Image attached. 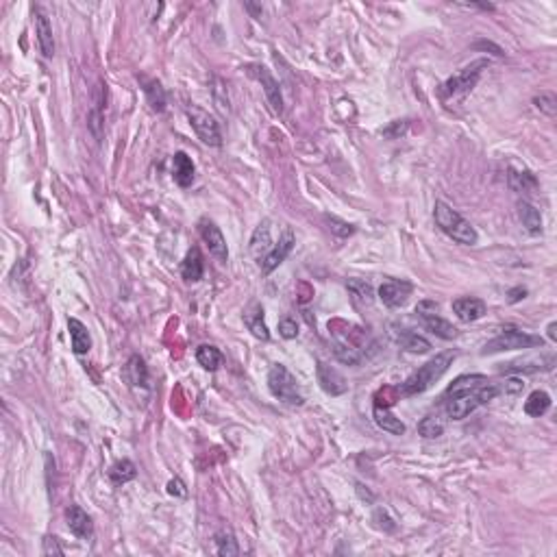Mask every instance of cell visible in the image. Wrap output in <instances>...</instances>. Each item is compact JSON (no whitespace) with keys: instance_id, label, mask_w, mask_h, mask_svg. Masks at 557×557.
Instances as JSON below:
<instances>
[{"instance_id":"cell-38","label":"cell","mask_w":557,"mask_h":557,"mask_svg":"<svg viewBox=\"0 0 557 557\" xmlns=\"http://www.w3.org/2000/svg\"><path fill=\"white\" fill-rule=\"evenodd\" d=\"M103 107H105V103H103V94H101V98H98V101H96V105H94L89 118H87L89 128H92V133H94L96 138H101V128H103Z\"/></svg>"},{"instance_id":"cell-36","label":"cell","mask_w":557,"mask_h":557,"mask_svg":"<svg viewBox=\"0 0 557 557\" xmlns=\"http://www.w3.org/2000/svg\"><path fill=\"white\" fill-rule=\"evenodd\" d=\"M534 105L536 109H540L544 116L553 118L557 114V96L553 92H540L538 96H534Z\"/></svg>"},{"instance_id":"cell-18","label":"cell","mask_w":557,"mask_h":557,"mask_svg":"<svg viewBox=\"0 0 557 557\" xmlns=\"http://www.w3.org/2000/svg\"><path fill=\"white\" fill-rule=\"evenodd\" d=\"M244 324L248 326V331L257 338V340H270V331L266 326V320H264V307L259 303H253L246 311H244Z\"/></svg>"},{"instance_id":"cell-31","label":"cell","mask_w":557,"mask_h":557,"mask_svg":"<svg viewBox=\"0 0 557 557\" xmlns=\"http://www.w3.org/2000/svg\"><path fill=\"white\" fill-rule=\"evenodd\" d=\"M196 362H199L205 370L214 373L222 364V353L211 344H203V346H199V351H196Z\"/></svg>"},{"instance_id":"cell-30","label":"cell","mask_w":557,"mask_h":557,"mask_svg":"<svg viewBox=\"0 0 557 557\" xmlns=\"http://www.w3.org/2000/svg\"><path fill=\"white\" fill-rule=\"evenodd\" d=\"M142 85H144V92H146V98H148L153 111H163V109H166V92H163L161 83L155 81V79H144L142 77Z\"/></svg>"},{"instance_id":"cell-17","label":"cell","mask_w":557,"mask_h":557,"mask_svg":"<svg viewBox=\"0 0 557 557\" xmlns=\"http://www.w3.org/2000/svg\"><path fill=\"white\" fill-rule=\"evenodd\" d=\"M272 240H270V220H264L259 222V226L253 231V238H250V253L255 259H264L270 250H272Z\"/></svg>"},{"instance_id":"cell-35","label":"cell","mask_w":557,"mask_h":557,"mask_svg":"<svg viewBox=\"0 0 557 557\" xmlns=\"http://www.w3.org/2000/svg\"><path fill=\"white\" fill-rule=\"evenodd\" d=\"M333 353H336V357L340 359L342 364H348V366H355V364H359L362 362V353H359V348H355L353 344H348V342H336V346H333Z\"/></svg>"},{"instance_id":"cell-5","label":"cell","mask_w":557,"mask_h":557,"mask_svg":"<svg viewBox=\"0 0 557 557\" xmlns=\"http://www.w3.org/2000/svg\"><path fill=\"white\" fill-rule=\"evenodd\" d=\"M536 346H544V340L540 336L507 326V329H503L497 338H492L483 346L481 355H492V353H503V351H525V348H536Z\"/></svg>"},{"instance_id":"cell-21","label":"cell","mask_w":557,"mask_h":557,"mask_svg":"<svg viewBox=\"0 0 557 557\" xmlns=\"http://www.w3.org/2000/svg\"><path fill=\"white\" fill-rule=\"evenodd\" d=\"M518 218H520V224L525 226L527 233H531V236H540L542 233V214L529 201H520L518 203Z\"/></svg>"},{"instance_id":"cell-13","label":"cell","mask_w":557,"mask_h":557,"mask_svg":"<svg viewBox=\"0 0 557 557\" xmlns=\"http://www.w3.org/2000/svg\"><path fill=\"white\" fill-rule=\"evenodd\" d=\"M65 522H68V529L81 538V540H87L92 538L94 534V522L92 518L87 516V512L79 505H70L68 509H65Z\"/></svg>"},{"instance_id":"cell-25","label":"cell","mask_w":557,"mask_h":557,"mask_svg":"<svg viewBox=\"0 0 557 557\" xmlns=\"http://www.w3.org/2000/svg\"><path fill=\"white\" fill-rule=\"evenodd\" d=\"M124 379L136 387H148V368L140 355H133L124 366Z\"/></svg>"},{"instance_id":"cell-22","label":"cell","mask_w":557,"mask_h":557,"mask_svg":"<svg viewBox=\"0 0 557 557\" xmlns=\"http://www.w3.org/2000/svg\"><path fill=\"white\" fill-rule=\"evenodd\" d=\"M203 272H205V266H203V255L199 248H189L183 264H181V275L187 283H196L203 279Z\"/></svg>"},{"instance_id":"cell-9","label":"cell","mask_w":557,"mask_h":557,"mask_svg":"<svg viewBox=\"0 0 557 557\" xmlns=\"http://www.w3.org/2000/svg\"><path fill=\"white\" fill-rule=\"evenodd\" d=\"M250 75L261 83V87H264V94L268 98V103L272 107L275 114H283V96H281V85L279 81L270 75V70L266 68V65H250Z\"/></svg>"},{"instance_id":"cell-33","label":"cell","mask_w":557,"mask_h":557,"mask_svg":"<svg viewBox=\"0 0 557 557\" xmlns=\"http://www.w3.org/2000/svg\"><path fill=\"white\" fill-rule=\"evenodd\" d=\"M214 542H216V551L218 555L222 557H231V555H240V546H238V540L236 536L228 531V529H222L214 536Z\"/></svg>"},{"instance_id":"cell-7","label":"cell","mask_w":557,"mask_h":557,"mask_svg":"<svg viewBox=\"0 0 557 557\" xmlns=\"http://www.w3.org/2000/svg\"><path fill=\"white\" fill-rule=\"evenodd\" d=\"M187 120H189V124H192V128H194V133L199 136V140L203 142V144H207V146H222V133H220V126H218V122H216V118L209 114V111H205V109H201V107H196V105H192L189 109H187Z\"/></svg>"},{"instance_id":"cell-41","label":"cell","mask_w":557,"mask_h":557,"mask_svg":"<svg viewBox=\"0 0 557 557\" xmlns=\"http://www.w3.org/2000/svg\"><path fill=\"white\" fill-rule=\"evenodd\" d=\"M168 495L170 497H179V499H185L187 497V487L181 479H170L168 481Z\"/></svg>"},{"instance_id":"cell-12","label":"cell","mask_w":557,"mask_h":557,"mask_svg":"<svg viewBox=\"0 0 557 557\" xmlns=\"http://www.w3.org/2000/svg\"><path fill=\"white\" fill-rule=\"evenodd\" d=\"M199 231H201V238H203V242L207 244L209 253H211L218 261H222V264H224V261L228 259V248H226V240H224V236H222V231H220V226H218L216 222L203 218L201 224H199Z\"/></svg>"},{"instance_id":"cell-14","label":"cell","mask_w":557,"mask_h":557,"mask_svg":"<svg viewBox=\"0 0 557 557\" xmlns=\"http://www.w3.org/2000/svg\"><path fill=\"white\" fill-rule=\"evenodd\" d=\"M318 383L320 387L326 392V395H331V397H340L344 395V392L348 390V383L346 379L331 366H326V364H318Z\"/></svg>"},{"instance_id":"cell-2","label":"cell","mask_w":557,"mask_h":557,"mask_svg":"<svg viewBox=\"0 0 557 557\" xmlns=\"http://www.w3.org/2000/svg\"><path fill=\"white\" fill-rule=\"evenodd\" d=\"M453 359H455V351H444L440 355H436L434 359H429L427 364L420 366L416 373H412L399 387V397H418L422 395V392H427L434 383H438L446 370L451 368L453 364Z\"/></svg>"},{"instance_id":"cell-42","label":"cell","mask_w":557,"mask_h":557,"mask_svg":"<svg viewBox=\"0 0 557 557\" xmlns=\"http://www.w3.org/2000/svg\"><path fill=\"white\" fill-rule=\"evenodd\" d=\"M44 555H63V548L59 546V540L55 536L44 538Z\"/></svg>"},{"instance_id":"cell-26","label":"cell","mask_w":557,"mask_h":557,"mask_svg":"<svg viewBox=\"0 0 557 557\" xmlns=\"http://www.w3.org/2000/svg\"><path fill=\"white\" fill-rule=\"evenodd\" d=\"M346 289L351 294V299L357 305H370L375 301V289L368 281L364 279H348L346 281Z\"/></svg>"},{"instance_id":"cell-3","label":"cell","mask_w":557,"mask_h":557,"mask_svg":"<svg viewBox=\"0 0 557 557\" xmlns=\"http://www.w3.org/2000/svg\"><path fill=\"white\" fill-rule=\"evenodd\" d=\"M434 220H436L440 231L444 236H448L457 244L475 246L479 242L477 228L462 214H457L451 205H446L444 201H436V205H434Z\"/></svg>"},{"instance_id":"cell-28","label":"cell","mask_w":557,"mask_h":557,"mask_svg":"<svg viewBox=\"0 0 557 557\" xmlns=\"http://www.w3.org/2000/svg\"><path fill=\"white\" fill-rule=\"evenodd\" d=\"M444 429H446V422L440 414H429L418 422V434L427 440L440 438L444 434Z\"/></svg>"},{"instance_id":"cell-16","label":"cell","mask_w":557,"mask_h":557,"mask_svg":"<svg viewBox=\"0 0 557 557\" xmlns=\"http://www.w3.org/2000/svg\"><path fill=\"white\" fill-rule=\"evenodd\" d=\"M35 16V35H38V44H40V50L46 59H50L55 55V38H53V26L46 18V13L42 9H35L33 11Z\"/></svg>"},{"instance_id":"cell-11","label":"cell","mask_w":557,"mask_h":557,"mask_svg":"<svg viewBox=\"0 0 557 557\" xmlns=\"http://www.w3.org/2000/svg\"><path fill=\"white\" fill-rule=\"evenodd\" d=\"M294 244H297V238H294V233H292V228H285L283 231V236L279 238V242L272 246V250L259 261L261 264V270H264V275H270L275 268H279L283 261L287 259V255L292 253V248H294Z\"/></svg>"},{"instance_id":"cell-45","label":"cell","mask_w":557,"mask_h":557,"mask_svg":"<svg viewBox=\"0 0 557 557\" xmlns=\"http://www.w3.org/2000/svg\"><path fill=\"white\" fill-rule=\"evenodd\" d=\"M525 297H527V289H525V287H514V289L507 292V301H509V303H518V301H522Z\"/></svg>"},{"instance_id":"cell-23","label":"cell","mask_w":557,"mask_h":557,"mask_svg":"<svg viewBox=\"0 0 557 557\" xmlns=\"http://www.w3.org/2000/svg\"><path fill=\"white\" fill-rule=\"evenodd\" d=\"M68 331H70V340H72V351L77 355H85L92 348V336L87 331V326L77 320V318H68Z\"/></svg>"},{"instance_id":"cell-19","label":"cell","mask_w":557,"mask_h":557,"mask_svg":"<svg viewBox=\"0 0 557 557\" xmlns=\"http://www.w3.org/2000/svg\"><path fill=\"white\" fill-rule=\"evenodd\" d=\"M555 368V355H542L540 359H531V362H512L507 366L501 368V373L509 375V373H544V370H553Z\"/></svg>"},{"instance_id":"cell-20","label":"cell","mask_w":557,"mask_h":557,"mask_svg":"<svg viewBox=\"0 0 557 557\" xmlns=\"http://www.w3.org/2000/svg\"><path fill=\"white\" fill-rule=\"evenodd\" d=\"M373 416H375V422L377 427L392 434V436H403L405 434V422L401 418H397L395 414L390 412V407H383V405H375L373 409Z\"/></svg>"},{"instance_id":"cell-27","label":"cell","mask_w":557,"mask_h":557,"mask_svg":"<svg viewBox=\"0 0 557 557\" xmlns=\"http://www.w3.org/2000/svg\"><path fill=\"white\" fill-rule=\"evenodd\" d=\"M507 181H509V187L520 194H531L538 189V179L529 170H509Z\"/></svg>"},{"instance_id":"cell-34","label":"cell","mask_w":557,"mask_h":557,"mask_svg":"<svg viewBox=\"0 0 557 557\" xmlns=\"http://www.w3.org/2000/svg\"><path fill=\"white\" fill-rule=\"evenodd\" d=\"M136 475H138L136 464H133V462H128V460H120V462H116V464L109 468V479H111L116 485L126 483V481H133Z\"/></svg>"},{"instance_id":"cell-10","label":"cell","mask_w":557,"mask_h":557,"mask_svg":"<svg viewBox=\"0 0 557 557\" xmlns=\"http://www.w3.org/2000/svg\"><path fill=\"white\" fill-rule=\"evenodd\" d=\"M414 292V285L409 281H385L381 287H379V299L385 307L390 309H397V307H403L407 303V299L412 297Z\"/></svg>"},{"instance_id":"cell-8","label":"cell","mask_w":557,"mask_h":557,"mask_svg":"<svg viewBox=\"0 0 557 557\" xmlns=\"http://www.w3.org/2000/svg\"><path fill=\"white\" fill-rule=\"evenodd\" d=\"M438 309H440V305L436 301H420L416 307V314L422 320V324L427 326V331H431L434 336H438L442 340H455L457 329L448 320L438 316Z\"/></svg>"},{"instance_id":"cell-37","label":"cell","mask_w":557,"mask_h":557,"mask_svg":"<svg viewBox=\"0 0 557 557\" xmlns=\"http://www.w3.org/2000/svg\"><path fill=\"white\" fill-rule=\"evenodd\" d=\"M324 222H326V226H329V231L338 238H351L355 233L353 224H348V222H344L336 216H324Z\"/></svg>"},{"instance_id":"cell-1","label":"cell","mask_w":557,"mask_h":557,"mask_svg":"<svg viewBox=\"0 0 557 557\" xmlns=\"http://www.w3.org/2000/svg\"><path fill=\"white\" fill-rule=\"evenodd\" d=\"M501 395V385L490 383L483 375L457 377L444 395V414L451 420H464L481 405H487Z\"/></svg>"},{"instance_id":"cell-24","label":"cell","mask_w":557,"mask_h":557,"mask_svg":"<svg viewBox=\"0 0 557 557\" xmlns=\"http://www.w3.org/2000/svg\"><path fill=\"white\" fill-rule=\"evenodd\" d=\"M194 161L185 155V153H177L172 157V177L177 181V185L181 187H189L194 183Z\"/></svg>"},{"instance_id":"cell-29","label":"cell","mask_w":557,"mask_h":557,"mask_svg":"<svg viewBox=\"0 0 557 557\" xmlns=\"http://www.w3.org/2000/svg\"><path fill=\"white\" fill-rule=\"evenodd\" d=\"M548 409H551V397L546 395L544 390L531 392V395L527 397V401H525V414L531 416V418H540Z\"/></svg>"},{"instance_id":"cell-6","label":"cell","mask_w":557,"mask_h":557,"mask_svg":"<svg viewBox=\"0 0 557 557\" xmlns=\"http://www.w3.org/2000/svg\"><path fill=\"white\" fill-rule=\"evenodd\" d=\"M487 65H490L487 59H475V61H470L468 65H464L460 72H457L455 77H451V79L440 87V96L446 101V98L462 96V94L473 92Z\"/></svg>"},{"instance_id":"cell-39","label":"cell","mask_w":557,"mask_h":557,"mask_svg":"<svg viewBox=\"0 0 557 557\" xmlns=\"http://www.w3.org/2000/svg\"><path fill=\"white\" fill-rule=\"evenodd\" d=\"M279 333H281V338H285V340H294L299 336V324H297V320H292V318H283L281 322H279Z\"/></svg>"},{"instance_id":"cell-46","label":"cell","mask_w":557,"mask_h":557,"mask_svg":"<svg viewBox=\"0 0 557 557\" xmlns=\"http://www.w3.org/2000/svg\"><path fill=\"white\" fill-rule=\"evenodd\" d=\"M555 331H557V322H551L548 329H546V336H548L551 342H557V333H555Z\"/></svg>"},{"instance_id":"cell-44","label":"cell","mask_w":557,"mask_h":557,"mask_svg":"<svg viewBox=\"0 0 557 557\" xmlns=\"http://www.w3.org/2000/svg\"><path fill=\"white\" fill-rule=\"evenodd\" d=\"M405 128H407V120H403V124H401V122H395V124H392V128H385V136H387V138L403 136Z\"/></svg>"},{"instance_id":"cell-32","label":"cell","mask_w":557,"mask_h":557,"mask_svg":"<svg viewBox=\"0 0 557 557\" xmlns=\"http://www.w3.org/2000/svg\"><path fill=\"white\" fill-rule=\"evenodd\" d=\"M397 342H399L405 351H409V353H418V355L429 353V351H431V342H429V340H424L422 336H418V333H414V331H403V333L397 338Z\"/></svg>"},{"instance_id":"cell-4","label":"cell","mask_w":557,"mask_h":557,"mask_svg":"<svg viewBox=\"0 0 557 557\" xmlns=\"http://www.w3.org/2000/svg\"><path fill=\"white\" fill-rule=\"evenodd\" d=\"M268 390L270 395L285 403V405H292V407H301L305 403L301 390H299V381L294 377L285 366L281 364H275L268 373Z\"/></svg>"},{"instance_id":"cell-40","label":"cell","mask_w":557,"mask_h":557,"mask_svg":"<svg viewBox=\"0 0 557 557\" xmlns=\"http://www.w3.org/2000/svg\"><path fill=\"white\" fill-rule=\"evenodd\" d=\"M375 520H377V527L383 529V531H395V529H397L395 520L387 516L385 509H377V512H375Z\"/></svg>"},{"instance_id":"cell-43","label":"cell","mask_w":557,"mask_h":557,"mask_svg":"<svg viewBox=\"0 0 557 557\" xmlns=\"http://www.w3.org/2000/svg\"><path fill=\"white\" fill-rule=\"evenodd\" d=\"M522 385H525V383H522L520 379H509V381H505V383L501 385V392H505V395H512V397H514V395H518V392L522 390Z\"/></svg>"},{"instance_id":"cell-15","label":"cell","mask_w":557,"mask_h":557,"mask_svg":"<svg viewBox=\"0 0 557 557\" xmlns=\"http://www.w3.org/2000/svg\"><path fill=\"white\" fill-rule=\"evenodd\" d=\"M453 311H455V316L460 318L462 322H475V320H479V318L485 316L487 305H485L481 299L462 297V299H455V301H453Z\"/></svg>"}]
</instances>
